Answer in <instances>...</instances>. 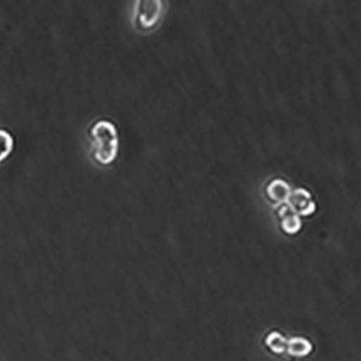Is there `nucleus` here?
I'll return each instance as SVG.
<instances>
[{"instance_id": "obj_1", "label": "nucleus", "mask_w": 361, "mask_h": 361, "mask_svg": "<svg viewBox=\"0 0 361 361\" xmlns=\"http://www.w3.org/2000/svg\"><path fill=\"white\" fill-rule=\"evenodd\" d=\"M91 158L100 166H109L115 162L120 149V138L115 124L109 120H98L90 126Z\"/></svg>"}, {"instance_id": "obj_2", "label": "nucleus", "mask_w": 361, "mask_h": 361, "mask_svg": "<svg viewBox=\"0 0 361 361\" xmlns=\"http://www.w3.org/2000/svg\"><path fill=\"white\" fill-rule=\"evenodd\" d=\"M163 12L160 0H138L134 11V24L139 31H150L156 27Z\"/></svg>"}, {"instance_id": "obj_3", "label": "nucleus", "mask_w": 361, "mask_h": 361, "mask_svg": "<svg viewBox=\"0 0 361 361\" xmlns=\"http://www.w3.org/2000/svg\"><path fill=\"white\" fill-rule=\"evenodd\" d=\"M286 204L300 217L312 216L317 210V204L315 202L314 196L305 188H296V189L292 190Z\"/></svg>"}, {"instance_id": "obj_4", "label": "nucleus", "mask_w": 361, "mask_h": 361, "mask_svg": "<svg viewBox=\"0 0 361 361\" xmlns=\"http://www.w3.org/2000/svg\"><path fill=\"white\" fill-rule=\"evenodd\" d=\"M277 218L282 232L286 234H296L302 228V220L288 204H282L278 206L276 210Z\"/></svg>"}, {"instance_id": "obj_5", "label": "nucleus", "mask_w": 361, "mask_h": 361, "mask_svg": "<svg viewBox=\"0 0 361 361\" xmlns=\"http://www.w3.org/2000/svg\"><path fill=\"white\" fill-rule=\"evenodd\" d=\"M292 188L286 180L281 178H276L272 182H268L265 189L267 198L274 205L280 206L282 204H286L289 198H290Z\"/></svg>"}, {"instance_id": "obj_6", "label": "nucleus", "mask_w": 361, "mask_h": 361, "mask_svg": "<svg viewBox=\"0 0 361 361\" xmlns=\"http://www.w3.org/2000/svg\"><path fill=\"white\" fill-rule=\"evenodd\" d=\"M312 345L304 338H293L288 341L286 352L293 357H306L312 353Z\"/></svg>"}, {"instance_id": "obj_7", "label": "nucleus", "mask_w": 361, "mask_h": 361, "mask_svg": "<svg viewBox=\"0 0 361 361\" xmlns=\"http://www.w3.org/2000/svg\"><path fill=\"white\" fill-rule=\"evenodd\" d=\"M15 149V138L6 128L0 127V164L4 163Z\"/></svg>"}, {"instance_id": "obj_8", "label": "nucleus", "mask_w": 361, "mask_h": 361, "mask_svg": "<svg viewBox=\"0 0 361 361\" xmlns=\"http://www.w3.org/2000/svg\"><path fill=\"white\" fill-rule=\"evenodd\" d=\"M266 345L274 354L281 355L286 352L288 340L281 333L272 332L266 338Z\"/></svg>"}]
</instances>
